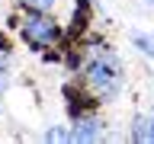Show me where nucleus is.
I'll return each instance as SVG.
<instances>
[{
	"label": "nucleus",
	"mask_w": 154,
	"mask_h": 144,
	"mask_svg": "<svg viewBox=\"0 0 154 144\" xmlns=\"http://www.w3.org/2000/svg\"><path fill=\"white\" fill-rule=\"evenodd\" d=\"M87 77H90V83L96 86V93H103L106 99L116 96L119 86H122V67H119V61H116L112 55L96 58L93 64L87 67Z\"/></svg>",
	"instance_id": "nucleus-1"
},
{
	"label": "nucleus",
	"mask_w": 154,
	"mask_h": 144,
	"mask_svg": "<svg viewBox=\"0 0 154 144\" xmlns=\"http://www.w3.org/2000/svg\"><path fill=\"white\" fill-rule=\"evenodd\" d=\"M55 35H58V29H55V22H51V19L32 16V19H26V22H23V38H26L29 45H35V48H42L45 42H51Z\"/></svg>",
	"instance_id": "nucleus-2"
},
{
	"label": "nucleus",
	"mask_w": 154,
	"mask_h": 144,
	"mask_svg": "<svg viewBox=\"0 0 154 144\" xmlns=\"http://www.w3.org/2000/svg\"><path fill=\"white\" fill-rule=\"evenodd\" d=\"M103 134V122L100 118H80L74 125V141H96Z\"/></svg>",
	"instance_id": "nucleus-3"
},
{
	"label": "nucleus",
	"mask_w": 154,
	"mask_h": 144,
	"mask_svg": "<svg viewBox=\"0 0 154 144\" xmlns=\"http://www.w3.org/2000/svg\"><path fill=\"white\" fill-rule=\"evenodd\" d=\"M132 138L135 141H154V122H148V118H135V125H132Z\"/></svg>",
	"instance_id": "nucleus-4"
},
{
	"label": "nucleus",
	"mask_w": 154,
	"mask_h": 144,
	"mask_svg": "<svg viewBox=\"0 0 154 144\" xmlns=\"http://www.w3.org/2000/svg\"><path fill=\"white\" fill-rule=\"evenodd\" d=\"M74 138V131H64V128H51V131H45V141H71Z\"/></svg>",
	"instance_id": "nucleus-5"
},
{
	"label": "nucleus",
	"mask_w": 154,
	"mask_h": 144,
	"mask_svg": "<svg viewBox=\"0 0 154 144\" xmlns=\"http://www.w3.org/2000/svg\"><path fill=\"white\" fill-rule=\"evenodd\" d=\"M26 7H32V10H51L55 7V0H23Z\"/></svg>",
	"instance_id": "nucleus-6"
},
{
	"label": "nucleus",
	"mask_w": 154,
	"mask_h": 144,
	"mask_svg": "<svg viewBox=\"0 0 154 144\" xmlns=\"http://www.w3.org/2000/svg\"><path fill=\"white\" fill-rule=\"evenodd\" d=\"M148 3H154V0H148Z\"/></svg>",
	"instance_id": "nucleus-7"
}]
</instances>
